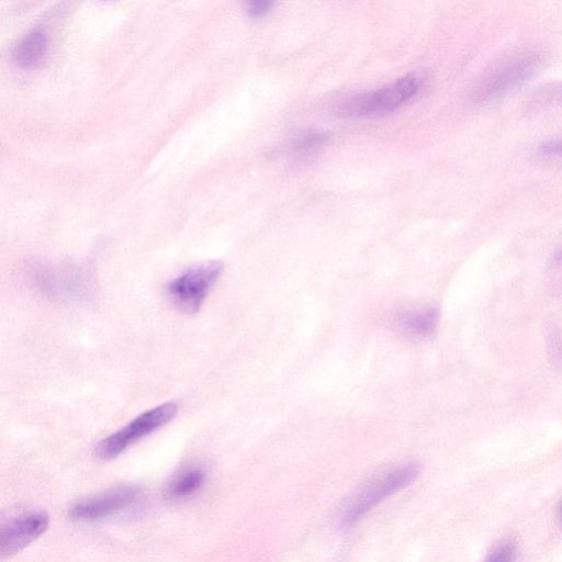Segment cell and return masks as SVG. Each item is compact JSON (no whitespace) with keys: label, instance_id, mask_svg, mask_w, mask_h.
Returning <instances> with one entry per match:
<instances>
[{"label":"cell","instance_id":"obj_1","mask_svg":"<svg viewBox=\"0 0 562 562\" xmlns=\"http://www.w3.org/2000/svg\"><path fill=\"white\" fill-rule=\"evenodd\" d=\"M419 471L417 463L409 462L373 476L344 503L339 513V524L342 527L352 526L381 502L411 485Z\"/></svg>","mask_w":562,"mask_h":562},{"label":"cell","instance_id":"obj_2","mask_svg":"<svg viewBox=\"0 0 562 562\" xmlns=\"http://www.w3.org/2000/svg\"><path fill=\"white\" fill-rule=\"evenodd\" d=\"M424 76L411 72L373 91L356 94L337 105V113L349 119H375L387 115L408 102L424 83Z\"/></svg>","mask_w":562,"mask_h":562},{"label":"cell","instance_id":"obj_3","mask_svg":"<svg viewBox=\"0 0 562 562\" xmlns=\"http://www.w3.org/2000/svg\"><path fill=\"white\" fill-rule=\"evenodd\" d=\"M541 61L537 52H521L508 57L483 77L476 87L475 99L486 102L507 93L526 81Z\"/></svg>","mask_w":562,"mask_h":562},{"label":"cell","instance_id":"obj_4","mask_svg":"<svg viewBox=\"0 0 562 562\" xmlns=\"http://www.w3.org/2000/svg\"><path fill=\"white\" fill-rule=\"evenodd\" d=\"M223 263L206 261L188 268L167 286L170 301L184 313H195L218 280Z\"/></svg>","mask_w":562,"mask_h":562},{"label":"cell","instance_id":"obj_5","mask_svg":"<svg viewBox=\"0 0 562 562\" xmlns=\"http://www.w3.org/2000/svg\"><path fill=\"white\" fill-rule=\"evenodd\" d=\"M177 412L178 405L175 402H167L140 414L130 424L101 440L95 447V454L102 460L117 457L137 440L169 423Z\"/></svg>","mask_w":562,"mask_h":562},{"label":"cell","instance_id":"obj_6","mask_svg":"<svg viewBox=\"0 0 562 562\" xmlns=\"http://www.w3.org/2000/svg\"><path fill=\"white\" fill-rule=\"evenodd\" d=\"M47 514L32 513L19 517L0 530V555L10 557L35 541L48 527Z\"/></svg>","mask_w":562,"mask_h":562},{"label":"cell","instance_id":"obj_7","mask_svg":"<svg viewBox=\"0 0 562 562\" xmlns=\"http://www.w3.org/2000/svg\"><path fill=\"white\" fill-rule=\"evenodd\" d=\"M136 495L137 490L135 487H116L99 496L76 504L70 510V516L80 520L102 518L130 505L135 499Z\"/></svg>","mask_w":562,"mask_h":562},{"label":"cell","instance_id":"obj_8","mask_svg":"<svg viewBox=\"0 0 562 562\" xmlns=\"http://www.w3.org/2000/svg\"><path fill=\"white\" fill-rule=\"evenodd\" d=\"M438 321V308L429 306L402 311L396 315L394 323L396 328L406 335L428 337L436 330Z\"/></svg>","mask_w":562,"mask_h":562},{"label":"cell","instance_id":"obj_9","mask_svg":"<svg viewBox=\"0 0 562 562\" xmlns=\"http://www.w3.org/2000/svg\"><path fill=\"white\" fill-rule=\"evenodd\" d=\"M47 50V35L42 30H33L24 35L13 50L14 60L24 68L37 66Z\"/></svg>","mask_w":562,"mask_h":562},{"label":"cell","instance_id":"obj_10","mask_svg":"<svg viewBox=\"0 0 562 562\" xmlns=\"http://www.w3.org/2000/svg\"><path fill=\"white\" fill-rule=\"evenodd\" d=\"M205 473L201 469H189L179 474L169 486V493L175 497H184L196 492L203 484Z\"/></svg>","mask_w":562,"mask_h":562},{"label":"cell","instance_id":"obj_11","mask_svg":"<svg viewBox=\"0 0 562 562\" xmlns=\"http://www.w3.org/2000/svg\"><path fill=\"white\" fill-rule=\"evenodd\" d=\"M548 283L555 294L562 295V245L552 255L547 270Z\"/></svg>","mask_w":562,"mask_h":562},{"label":"cell","instance_id":"obj_12","mask_svg":"<svg viewBox=\"0 0 562 562\" xmlns=\"http://www.w3.org/2000/svg\"><path fill=\"white\" fill-rule=\"evenodd\" d=\"M537 155L542 158L562 157V136L540 144L537 148Z\"/></svg>","mask_w":562,"mask_h":562},{"label":"cell","instance_id":"obj_13","mask_svg":"<svg viewBox=\"0 0 562 562\" xmlns=\"http://www.w3.org/2000/svg\"><path fill=\"white\" fill-rule=\"evenodd\" d=\"M515 548L512 543H504L496 548L488 557L486 562H514Z\"/></svg>","mask_w":562,"mask_h":562},{"label":"cell","instance_id":"obj_14","mask_svg":"<svg viewBox=\"0 0 562 562\" xmlns=\"http://www.w3.org/2000/svg\"><path fill=\"white\" fill-rule=\"evenodd\" d=\"M271 2L269 1H252L248 5V12L250 16H261L270 9Z\"/></svg>","mask_w":562,"mask_h":562},{"label":"cell","instance_id":"obj_15","mask_svg":"<svg viewBox=\"0 0 562 562\" xmlns=\"http://www.w3.org/2000/svg\"><path fill=\"white\" fill-rule=\"evenodd\" d=\"M551 345H550V348L552 350V356L555 358V359H562V340L560 339V337L557 335V334H553L551 335Z\"/></svg>","mask_w":562,"mask_h":562}]
</instances>
